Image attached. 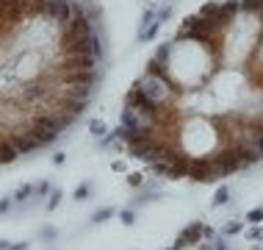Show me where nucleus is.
<instances>
[{"instance_id":"nucleus-1","label":"nucleus","mask_w":263,"mask_h":250,"mask_svg":"<svg viewBox=\"0 0 263 250\" xmlns=\"http://www.w3.org/2000/svg\"><path fill=\"white\" fill-rule=\"evenodd\" d=\"M44 17L50 20V23H56V25H64L72 17V0H47Z\"/></svg>"},{"instance_id":"nucleus-2","label":"nucleus","mask_w":263,"mask_h":250,"mask_svg":"<svg viewBox=\"0 0 263 250\" xmlns=\"http://www.w3.org/2000/svg\"><path fill=\"white\" fill-rule=\"evenodd\" d=\"M200 242H202V223H188L186 228L178 233L175 245L183 250V248H188V245H200Z\"/></svg>"},{"instance_id":"nucleus-3","label":"nucleus","mask_w":263,"mask_h":250,"mask_svg":"<svg viewBox=\"0 0 263 250\" xmlns=\"http://www.w3.org/2000/svg\"><path fill=\"white\" fill-rule=\"evenodd\" d=\"M17 156L20 150L14 145H11V139L6 136L3 142H0V164H11V161H17Z\"/></svg>"},{"instance_id":"nucleus-4","label":"nucleus","mask_w":263,"mask_h":250,"mask_svg":"<svg viewBox=\"0 0 263 250\" xmlns=\"http://www.w3.org/2000/svg\"><path fill=\"white\" fill-rule=\"evenodd\" d=\"M158 31H161V23H150V25H144L142 31H139V42H150V39H155Z\"/></svg>"},{"instance_id":"nucleus-5","label":"nucleus","mask_w":263,"mask_h":250,"mask_svg":"<svg viewBox=\"0 0 263 250\" xmlns=\"http://www.w3.org/2000/svg\"><path fill=\"white\" fill-rule=\"evenodd\" d=\"M14 203H25V200H34V183H22L17 192H14Z\"/></svg>"},{"instance_id":"nucleus-6","label":"nucleus","mask_w":263,"mask_h":250,"mask_svg":"<svg viewBox=\"0 0 263 250\" xmlns=\"http://www.w3.org/2000/svg\"><path fill=\"white\" fill-rule=\"evenodd\" d=\"M227 203H230V186L227 183H222L219 189L213 192V206L219 208V206H227Z\"/></svg>"},{"instance_id":"nucleus-7","label":"nucleus","mask_w":263,"mask_h":250,"mask_svg":"<svg viewBox=\"0 0 263 250\" xmlns=\"http://www.w3.org/2000/svg\"><path fill=\"white\" fill-rule=\"evenodd\" d=\"M114 214H119L117 208H114V206H105V208H100L97 214H92V220H89V223H92V225H100L102 220H111Z\"/></svg>"},{"instance_id":"nucleus-8","label":"nucleus","mask_w":263,"mask_h":250,"mask_svg":"<svg viewBox=\"0 0 263 250\" xmlns=\"http://www.w3.org/2000/svg\"><path fill=\"white\" fill-rule=\"evenodd\" d=\"M89 131H92V136L102 139L105 134H108V128H105V122L102 120H89Z\"/></svg>"},{"instance_id":"nucleus-9","label":"nucleus","mask_w":263,"mask_h":250,"mask_svg":"<svg viewBox=\"0 0 263 250\" xmlns=\"http://www.w3.org/2000/svg\"><path fill=\"white\" fill-rule=\"evenodd\" d=\"M244 231V223H238V220H230L224 228H222V236H236V233Z\"/></svg>"},{"instance_id":"nucleus-10","label":"nucleus","mask_w":263,"mask_h":250,"mask_svg":"<svg viewBox=\"0 0 263 250\" xmlns=\"http://www.w3.org/2000/svg\"><path fill=\"white\" fill-rule=\"evenodd\" d=\"M53 192V186L47 181H39V183H34V200H39V198H47Z\"/></svg>"},{"instance_id":"nucleus-11","label":"nucleus","mask_w":263,"mask_h":250,"mask_svg":"<svg viewBox=\"0 0 263 250\" xmlns=\"http://www.w3.org/2000/svg\"><path fill=\"white\" fill-rule=\"evenodd\" d=\"M144 173H127V186H130V189H142V186H144Z\"/></svg>"},{"instance_id":"nucleus-12","label":"nucleus","mask_w":263,"mask_h":250,"mask_svg":"<svg viewBox=\"0 0 263 250\" xmlns=\"http://www.w3.org/2000/svg\"><path fill=\"white\" fill-rule=\"evenodd\" d=\"M244 223H263V206H255L244 214Z\"/></svg>"},{"instance_id":"nucleus-13","label":"nucleus","mask_w":263,"mask_h":250,"mask_svg":"<svg viewBox=\"0 0 263 250\" xmlns=\"http://www.w3.org/2000/svg\"><path fill=\"white\" fill-rule=\"evenodd\" d=\"M61 203V189H53L50 195H47V211H56Z\"/></svg>"},{"instance_id":"nucleus-14","label":"nucleus","mask_w":263,"mask_h":250,"mask_svg":"<svg viewBox=\"0 0 263 250\" xmlns=\"http://www.w3.org/2000/svg\"><path fill=\"white\" fill-rule=\"evenodd\" d=\"M119 220H122V225H133L136 223V211H133V208H122V211H119Z\"/></svg>"},{"instance_id":"nucleus-15","label":"nucleus","mask_w":263,"mask_h":250,"mask_svg":"<svg viewBox=\"0 0 263 250\" xmlns=\"http://www.w3.org/2000/svg\"><path fill=\"white\" fill-rule=\"evenodd\" d=\"M86 195H92V183H89V181L78 183V189H75V200H83Z\"/></svg>"},{"instance_id":"nucleus-16","label":"nucleus","mask_w":263,"mask_h":250,"mask_svg":"<svg viewBox=\"0 0 263 250\" xmlns=\"http://www.w3.org/2000/svg\"><path fill=\"white\" fill-rule=\"evenodd\" d=\"M246 239H263V228H258V225H255V228H249V231H246Z\"/></svg>"},{"instance_id":"nucleus-17","label":"nucleus","mask_w":263,"mask_h":250,"mask_svg":"<svg viewBox=\"0 0 263 250\" xmlns=\"http://www.w3.org/2000/svg\"><path fill=\"white\" fill-rule=\"evenodd\" d=\"M11 206H14V200H11V198H0V214H6Z\"/></svg>"},{"instance_id":"nucleus-18","label":"nucleus","mask_w":263,"mask_h":250,"mask_svg":"<svg viewBox=\"0 0 263 250\" xmlns=\"http://www.w3.org/2000/svg\"><path fill=\"white\" fill-rule=\"evenodd\" d=\"M56 233H59V231H56V228H42V239L53 242V239H56Z\"/></svg>"},{"instance_id":"nucleus-19","label":"nucleus","mask_w":263,"mask_h":250,"mask_svg":"<svg viewBox=\"0 0 263 250\" xmlns=\"http://www.w3.org/2000/svg\"><path fill=\"white\" fill-rule=\"evenodd\" d=\"M213 250H230V245H227V239H224V236H219V239L213 242Z\"/></svg>"},{"instance_id":"nucleus-20","label":"nucleus","mask_w":263,"mask_h":250,"mask_svg":"<svg viewBox=\"0 0 263 250\" xmlns=\"http://www.w3.org/2000/svg\"><path fill=\"white\" fill-rule=\"evenodd\" d=\"M202 239H216V231L211 225H202Z\"/></svg>"},{"instance_id":"nucleus-21","label":"nucleus","mask_w":263,"mask_h":250,"mask_svg":"<svg viewBox=\"0 0 263 250\" xmlns=\"http://www.w3.org/2000/svg\"><path fill=\"white\" fill-rule=\"evenodd\" d=\"M64 161H67V156H64V153H53V164H59V167H61Z\"/></svg>"},{"instance_id":"nucleus-22","label":"nucleus","mask_w":263,"mask_h":250,"mask_svg":"<svg viewBox=\"0 0 263 250\" xmlns=\"http://www.w3.org/2000/svg\"><path fill=\"white\" fill-rule=\"evenodd\" d=\"M9 250H28V242H11Z\"/></svg>"},{"instance_id":"nucleus-23","label":"nucleus","mask_w":263,"mask_h":250,"mask_svg":"<svg viewBox=\"0 0 263 250\" xmlns=\"http://www.w3.org/2000/svg\"><path fill=\"white\" fill-rule=\"evenodd\" d=\"M111 170H117V173H125V161H114V164H111Z\"/></svg>"},{"instance_id":"nucleus-24","label":"nucleus","mask_w":263,"mask_h":250,"mask_svg":"<svg viewBox=\"0 0 263 250\" xmlns=\"http://www.w3.org/2000/svg\"><path fill=\"white\" fill-rule=\"evenodd\" d=\"M197 250H213V245H208V242H200V245H197Z\"/></svg>"},{"instance_id":"nucleus-25","label":"nucleus","mask_w":263,"mask_h":250,"mask_svg":"<svg viewBox=\"0 0 263 250\" xmlns=\"http://www.w3.org/2000/svg\"><path fill=\"white\" fill-rule=\"evenodd\" d=\"M11 248V242H6V239H0V250H9Z\"/></svg>"},{"instance_id":"nucleus-26","label":"nucleus","mask_w":263,"mask_h":250,"mask_svg":"<svg viewBox=\"0 0 263 250\" xmlns=\"http://www.w3.org/2000/svg\"><path fill=\"white\" fill-rule=\"evenodd\" d=\"M166 250H180V248H178V245H172V248H166Z\"/></svg>"}]
</instances>
